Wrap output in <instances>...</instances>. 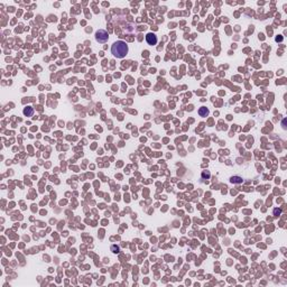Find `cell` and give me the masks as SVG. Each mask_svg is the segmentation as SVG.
Listing matches in <instances>:
<instances>
[{
  "label": "cell",
  "mask_w": 287,
  "mask_h": 287,
  "mask_svg": "<svg viewBox=\"0 0 287 287\" xmlns=\"http://www.w3.org/2000/svg\"><path fill=\"white\" fill-rule=\"evenodd\" d=\"M34 113V109L32 107H26L25 109H24V114H25L26 117H32Z\"/></svg>",
  "instance_id": "obj_4"
},
{
  "label": "cell",
  "mask_w": 287,
  "mask_h": 287,
  "mask_svg": "<svg viewBox=\"0 0 287 287\" xmlns=\"http://www.w3.org/2000/svg\"><path fill=\"white\" fill-rule=\"evenodd\" d=\"M111 53L117 59H123L128 54V45L122 41L116 42L111 46Z\"/></svg>",
  "instance_id": "obj_1"
},
{
  "label": "cell",
  "mask_w": 287,
  "mask_h": 287,
  "mask_svg": "<svg viewBox=\"0 0 287 287\" xmlns=\"http://www.w3.org/2000/svg\"><path fill=\"white\" fill-rule=\"evenodd\" d=\"M96 42H99L101 44H104L107 43L108 39H109V34H108L107 30L104 29H99L96 32Z\"/></svg>",
  "instance_id": "obj_2"
},
{
  "label": "cell",
  "mask_w": 287,
  "mask_h": 287,
  "mask_svg": "<svg viewBox=\"0 0 287 287\" xmlns=\"http://www.w3.org/2000/svg\"><path fill=\"white\" fill-rule=\"evenodd\" d=\"M199 114L201 117H206V116L209 114V109L205 107H201L199 109Z\"/></svg>",
  "instance_id": "obj_5"
},
{
  "label": "cell",
  "mask_w": 287,
  "mask_h": 287,
  "mask_svg": "<svg viewBox=\"0 0 287 287\" xmlns=\"http://www.w3.org/2000/svg\"><path fill=\"white\" fill-rule=\"evenodd\" d=\"M146 41H147V43L149 45H156L157 44V36L155 35V34L153 33H148L147 36H146Z\"/></svg>",
  "instance_id": "obj_3"
}]
</instances>
